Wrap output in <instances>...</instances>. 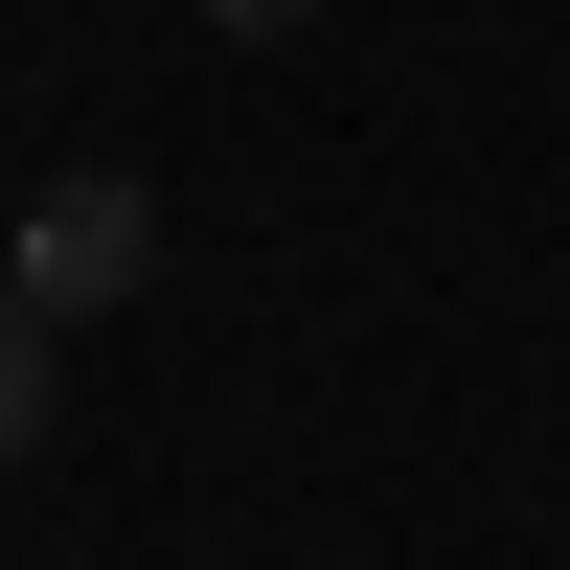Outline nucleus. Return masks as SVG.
<instances>
[{"mask_svg": "<svg viewBox=\"0 0 570 570\" xmlns=\"http://www.w3.org/2000/svg\"><path fill=\"white\" fill-rule=\"evenodd\" d=\"M0 274H23L46 320H115L137 274H160V183H137V160H69L23 228H0Z\"/></svg>", "mask_w": 570, "mask_h": 570, "instance_id": "obj_1", "label": "nucleus"}, {"mask_svg": "<svg viewBox=\"0 0 570 570\" xmlns=\"http://www.w3.org/2000/svg\"><path fill=\"white\" fill-rule=\"evenodd\" d=\"M46 389H69V320H46L23 274H0V480H23V456H46Z\"/></svg>", "mask_w": 570, "mask_h": 570, "instance_id": "obj_2", "label": "nucleus"}, {"mask_svg": "<svg viewBox=\"0 0 570 570\" xmlns=\"http://www.w3.org/2000/svg\"><path fill=\"white\" fill-rule=\"evenodd\" d=\"M206 23H228V46H297V23H320V0H206Z\"/></svg>", "mask_w": 570, "mask_h": 570, "instance_id": "obj_3", "label": "nucleus"}, {"mask_svg": "<svg viewBox=\"0 0 570 570\" xmlns=\"http://www.w3.org/2000/svg\"><path fill=\"white\" fill-rule=\"evenodd\" d=\"M0 228H23V206H0Z\"/></svg>", "mask_w": 570, "mask_h": 570, "instance_id": "obj_4", "label": "nucleus"}]
</instances>
